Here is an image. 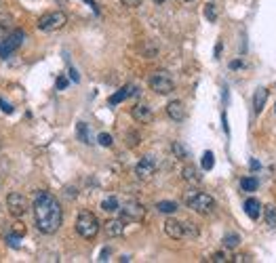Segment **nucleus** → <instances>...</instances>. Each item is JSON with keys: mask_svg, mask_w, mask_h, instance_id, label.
Returning <instances> with one entry per match:
<instances>
[{"mask_svg": "<svg viewBox=\"0 0 276 263\" xmlns=\"http://www.w3.org/2000/svg\"><path fill=\"white\" fill-rule=\"evenodd\" d=\"M34 219L36 227L42 234H55L64 223V211H61L59 200L49 192H36L34 196Z\"/></svg>", "mask_w": 276, "mask_h": 263, "instance_id": "1", "label": "nucleus"}, {"mask_svg": "<svg viewBox=\"0 0 276 263\" xmlns=\"http://www.w3.org/2000/svg\"><path fill=\"white\" fill-rule=\"evenodd\" d=\"M186 204H188V209H192L198 215H211L213 211H215V200H213L209 194L196 192V189L186 194Z\"/></svg>", "mask_w": 276, "mask_h": 263, "instance_id": "2", "label": "nucleus"}, {"mask_svg": "<svg viewBox=\"0 0 276 263\" xmlns=\"http://www.w3.org/2000/svg\"><path fill=\"white\" fill-rule=\"evenodd\" d=\"M76 232L80 234L84 240H93V238L97 236V232H99L97 217L93 213H89V211H82L80 215H78V219H76Z\"/></svg>", "mask_w": 276, "mask_h": 263, "instance_id": "3", "label": "nucleus"}, {"mask_svg": "<svg viewBox=\"0 0 276 263\" xmlns=\"http://www.w3.org/2000/svg\"><path fill=\"white\" fill-rule=\"evenodd\" d=\"M23 40H26L23 30H15L11 34H4L0 38V57H9L11 53H15L23 44Z\"/></svg>", "mask_w": 276, "mask_h": 263, "instance_id": "4", "label": "nucleus"}, {"mask_svg": "<svg viewBox=\"0 0 276 263\" xmlns=\"http://www.w3.org/2000/svg\"><path fill=\"white\" fill-rule=\"evenodd\" d=\"M150 89L156 91L158 95H169L173 93V89H175V82H173V78L167 74V72H156V74L150 76Z\"/></svg>", "mask_w": 276, "mask_h": 263, "instance_id": "5", "label": "nucleus"}, {"mask_svg": "<svg viewBox=\"0 0 276 263\" xmlns=\"http://www.w3.org/2000/svg\"><path fill=\"white\" fill-rule=\"evenodd\" d=\"M66 23H68L66 13L53 11V13H46V15H42V17L38 19V30L40 32H55V30L64 28Z\"/></svg>", "mask_w": 276, "mask_h": 263, "instance_id": "6", "label": "nucleus"}, {"mask_svg": "<svg viewBox=\"0 0 276 263\" xmlns=\"http://www.w3.org/2000/svg\"><path fill=\"white\" fill-rule=\"evenodd\" d=\"M6 209H9V213L13 215V217H23L28 211V200L26 196L19 194V192H11L9 196H6Z\"/></svg>", "mask_w": 276, "mask_h": 263, "instance_id": "7", "label": "nucleus"}, {"mask_svg": "<svg viewBox=\"0 0 276 263\" xmlns=\"http://www.w3.org/2000/svg\"><path fill=\"white\" fill-rule=\"evenodd\" d=\"M122 219L124 221H141L146 217V209H144V204H139L137 200H129V202H124L122 206Z\"/></svg>", "mask_w": 276, "mask_h": 263, "instance_id": "8", "label": "nucleus"}, {"mask_svg": "<svg viewBox=\"0 0 276 263\" xmlns=\"http://www.w3.org/2000/svg\"><path fill=\"white\" fill-rule=\"evenodd\" d=\"M154 173H156V162H154L152 156H144L135 166V175H137V179H141V181H148Z\"/></svg>", "mask_w": 276, "mask_h": 263, "instance_id": "9", "label": "nucleus"}, {"mask_svg": "<svg viewBox=\"0 0 276 263\" xmlns=\"http://www.w3.org/2000/svg\"><path fill=\"white\" fill-rule=\"evenodd\" d=\"M164 234L173 240H181L186 238V227H184V221H177V219H167L164 221Z\"/></svg>", "mask_w": 276, "mask_h": 263, "instance_id": "10", "label": "nucleus"}, {"mask_svg": "<svg viewBox=\"0 0 276 263\" xmlns=\"http://www.w3.org/2000/svg\"><path fill=\"white\" fill-rule=\"evenodd\" d=\"M133 95H137V86H133V84H127V86H122L120 91H116L112 97L108 99L110 106H118V103H122L124 99H129L133 97Z\"/></svg>", "mask_w": 276, "mask_h": 263, "instance_id": "11", "label": "nucleus"}, {"mask_svg": "<svg viewBox=\"0 0 276 263\" xmlns=\"http://www.w3.org/2000/svg\"><path fill=\"white\" fill-rule=\"evenodd\" d=\"M167 114H169V118L171 120H175V122H181L186 118V110H184V103L181 101H171L169 106H167Z\"/></svg>", "mask_w": 276, "mask_h": 263, "instance_id": "12", "label": "nucleus"}, {"mask_svg": "<svg viewBox=\"0 0 276 263\" xmlns=\"http://www.w3.org/2000/svg\"><path fill=\"white\" fill-rule=\"evenodd\" d=\"M104 229H106V234H108L110 238L122 236V232H124V219H108L106 225H104Z\"/></svg>", "mask_w": 276, "mask_h": 263, "instance_id": "13", "label": "nucleus"}, {"mask_svg": "<svg viewBox=\"0 0 276 263\" xmlns=\"http://www.w3.org/2000/svg\"><path fill=\"white\" fill-rule=\"evenodd\" d=\"M181 177H184V181L192 183V186H198V183L202 181V175L198 173V169H196L194 164H186L184 171H181Z\"/></svg>", "mask_w": 276, "mask_h": 263, "instance_id": "14", "label": "nucleus"}, {"mask_svg": "<svg viewBox=\"0 0 276 263\" xmlns=\"http://www.w3.org/2000/svg\"><path fill=\"white\" fill-rule=\"evenodd\" d=\"M133 118H135L137 122H152V118H154V114H152V110H150L148 106H144V103H139V106H135L133 108Z\"/></svg>", "mask_w": 276, "mask_h": 263, "instance_id": "15", "label": "nucleus"}, {"mask_svg": "<svg viewBox=\"0 0 276 263\" xmlns=\"http://www.w3.org/2000/svg\"><path fill=\"white\" fill-rule=\"evenodd\" d=\"M266 101H268V91L264 89V86H259V89L253 93V112L255 114H259V112L266 108Z\"/></svg>", "mask_w": 276, "mask_h": 263, "instance_id": "16", "label": "nucleus"}, {"mask_svg": "<svg viewBox=\"0 0 276 263\" xmlns=\"http://www.w3.org/2000/svg\"><path fill=\"white\" fill-rule=\"evenodd\" d=\"M76 135L78 139H80L82 143H86V146H93V135H91V129L86 122H78L76 124Z\"/></svg>", "mask_w": 276, "mask_h": 263, "instance_id": "17", "label": "nucleus"}, {"mask_svg": "<svg viewBox=\"0 0 276 263\" xmlns=\"http://www.w3.org/2000/svg\"><path fill=\"white\" fill-rule=\"evenodd\" d=\"M244 213H247L251 219H257L259 213H262V204H259V200H255V198H249V200L244 202Z\"/></svg>", "mask_w": 276, "mask_h": 263, "instance_id": "18", "label": "nucleus"}, {"mask_svg": "<svg viewBox=\"0 0 276 263\" xmlns=\"http://www.w3.org/2000/svg\"><path fill=\"white\" fill-rule=\"evenodd\" d=\"M156 209H158V213L173 215V213L177 211V202H173V200H160L158 204H156Z\"/></svg>", "mask_w": 276, "mask_h": 263, "instance_id": "19", "label": "nucleus"}, {"mask_svg": "<svg viewBox=\"0 0 276 263\" xmlns=\"http://www.w3.org/2000/svg\"><path fill=\"white\" fill-rule=\"evenodd\" d=\"M101 209H104L106 213H116L118 209H120V204H118L116 196H110V198H106V200L101 202Z\"/></svg>", "mask_w": 276, "mask_h": 263, "instance_id": "20", "label": "nucleus"}, {"mask_svg": "<svg viewBox=\"0 0 276 263\" xmlns=\"http://www.w3.org/2000/svg\"><path fill=\"white\" fill-rule=\"evenodd\" d=\"M257 179L255 177H244V179H240V188H242V192H255L257 189Z\"/></svg>", "mask_w": 276, "mask_h": 263, "instance_id": "21", "label": "nucleus"}, {"mask_svg": "<svg viewBox=\"0 0 276 263\" xmlns=\"http://www.w3.org/2000/svg\"><path fill=\"white\" fill-rule=\"evenodd\" d=\"M240 244V236L238 234H226L224 236V246H226V249H236V246H238Z\"/></svg>", "mask_w": 276, "mask_h": 263, "instance_id": "22", "label": "nucleus"}, {"mask_svg": "<svg viewBox=\"0 0 276 263\" xmlns=\"http://www.w3.org/2000/svg\"><path fill=\"white\" fill-rule=\"evenodd\" d=\"M266 225L276 229V206H266Z\"/></svg>", "mask_w": 276, "mask_h": 263, "instance_id": "23", "label": "nucleus"}, {"mask_svg": "<svg viewBox=\"0 0 276 263\" xmlns=\"http://www.w3.org/2000/svg\"><path fill=\"white\" fill-rule=\"evenodd\" d=\"M200 164H202V169H204V171H211L213 166H215V156H213V152H204Z\"/></svg>", "mask_w": 276, "mask_h": 263, "instance_id": "24", "label": "nucleus"}, {"mask_svg": "<svg viewBox=\"0 0 276 263\" xmlns=\"http://www.w3.org/2000/svg\"><path fill=\"white\" fill-rule=\"evenodd\" d=\"M204 17H207L209 21H217V6L213 2L204 4Z\"/></svg>", "mask_w": 276, "mask_h": 263, "instance_id": "25", "label": "nucleus"}, {"mask_svg": "<svg viewBox=\"0 0 276 263\" xmlns=\"http://www.w3.org/2000/svg\"><path fill=\"white\" fill-rule=\"evenodd\" d=\"M184 227H186V238H196L198 236V227L190 221H184Z\"/></svg>", "mask_w": 276, "mask_h": 263, "instance_id": "26", "label": "nucleus"}, {"mask_svg": "<svg viewBox=\"0 0 276 263\" xmlns=\"http://www.w3.org/2000/svg\"><path fill=\"white\" fill-rule=\"evenodd\" d=\"M97 141H99V146H104V148H110V146H112V143H114L112 135H108V133H99Z\"/></svg>", "mask_w": 276, "mask_h": 263, "instance_id": "27", "label": "nucleus"}, {"mask_svg": "<svg viewBox=\"0 0 276 263\" xmlns=\"http://www.w3.org/2000/svg\"><path fill=\"white\" fill-rule=\"evenodd\" d=\"M171 148H173V154H175L177 158H186V156H188V152H186V148L181 146L179 141H175V143H173Z\"/></svg>", "mask_w": 276, "mask_h": 263, "instance_id": "28", "label": "nucleus"}, {"mask_svg": "<svg viewBox=\"0 0 276 263\" xmlns=\"http://www.w3.org/2000/svg\"><path fill=\"white\" fill-rule=\"evenodd\" d=\"M19 240H21V236H17V234H9V238H6V242H9L11 246H15V249H17V246H19Z\"/></svg>", "mask_w": 276, "mask_h": 263, "instance_id": "29", "label": "nucleus"}, {"mask_svg": "<svg viewBox=\"0 0 276 263\" xmlns=\"http://www.w3.org/2000/svg\"><path fill=\"white\" fill-rule=\"evenodd\" d=\"M0 110H2L4 114H13V106H11V103H6L2 97H0Z\"/></svg>", "mask_w": 276, "mask_h": 263, "instance_id": "30", "label": "nucleus"}, {"mask_svg": "<svg viewBox=\"0 0 276 263\" xmlns=\"http://www.w3.org/2000/svg\"><path fill=\"white\" fill-rule=\"evenodd\" d=\"M120 2H122L124 6H129V9H135V6L141 4V0H120Z\"/></svg>", "mask_w": 276, "mask_h": 263, "instance_id": "31", "label": "nucleus"}, {"mask_svg": "<svg viewBox=\"0 0 276 263\" xmlns=\"http://www.w3.org/2000/svg\"><path fill=\"white\" fill-rule=\"evenodd\" d=\"M213 263H226L228 259H226V255L224 253H215V255H213V259H211Z\"/></svg>", "mask_w": 276, "mask_h": 263, "instance_id": "32", "label": "nucleus"}, {"mask_svg": "<svg viewBox=\"0 0 276 263\" xmlns=\"http://www.w3.org/2000/svg\"><path fill=\"white\" fill-rule=\"evenodd\" d=\"M66 86H68V78H66V76H59V78H57V89L64 91Z\"/></svg>", "mask_w": 276, "mask_h": 263, "instance_id": "33", "label": "nucleus"}, {"mask_svg": "<svg viewBox=\"0 0 276 263\" xmlns=\"http://www.w3.org/2000/svg\"><path fill=\"white\" fill-rule=\"evenodd\" d=\"M137 139H139V137H137V133H129V146H131V148H135L137 143H139Z\"/></svg>", "mask_w": 276, "mask_h": 263, "instance_id": "34", "label": "nucleus"}, {"mask_svg": "<svg viewBox=\"0 0 276 263\" xmlns=\"http://www.w3.org/2000/svg\"><path fill=\"white\" fill-rule=\"evenodd\" d=\"M70 78H72L74 82H78V80H80V76H78V72H76L74 68H70Z\"/></svg>", "mask_w": 276, "mask_h": 263, "instance_id": "35", "label": "nucleus"}, {"mask_svg": "<svg viewBox=\"0 0 276 263\" xmlns=\"http://www.w3.org/2000/svg\"><path fill=\"white\" fill-rule=\"evenodd\" d=\"M108 255H110V249H104L99 255V261H108Z\"/></svg>", "mask_w": 276, "mask_h": 263, "instance_id": "36", "label": "nucleus"}, {"mask_svg": "<svg viewBox=\"0 0 276 263\" xmlns=\"http://www.w3.org/2000/svg\"><path fill=\"white\" fill-rule=\"evenodd\" d=\"M222 122H224V131H226V133H230V126H228V118H226V114H222Z\"/></svg>", "mask_w": 276, "mask_h": 263, "instance_id": "37", "label": "nucleus"}, {"mask_svg": "<svg viewBox=\"0 0 276 263\" xmlns=\"http://www.w3.org/2000/svg\"><path fill=\"white\" fill-rule=\"evenodd\" d=\"M249 166H251L253 171H257V169H259V162H257V160H251V162H249Z\"/></svg>", "mask_w": 276, "mask_h": 263, "instance_id": "38", "label": "nucleus"}, {"mask_svg": "<svg viewBox=\"0 0 276 263\" xmlns=\"http://www.w3.org/2000/svg\"><path fill=\"white\" fill-rule=\"evenodd\" d=\"M240 66H242V63H240V61H232V63H230V68H232V70H238Z\"/></svg>", "mask_w": 276, "mask_h": 263, "instance_id": "39", "label": "nucleus"}, {"mask_svg": "<svg viewBox=\"0 0 276 263\" xmlns=\"http://www.w3.org/2000/svg\"><path fill=\"white\" fill-rule=\"evenodd\" d=\"M154 2H158V4H160V2H164V0H154Z\"/></svg>", "mask_w": 276, "mask_h": 263, "instance_id": "40", "label": "nucleus"}, {"mask_svg": "<svg viewBox=\"0 0 276 263\" xmlns=\"http://www.w3.org/2000/svg\"><path fill=\"white\" fill-rule=\"evenodd\" d=\"M184 2H192V0H184Z\"/></svg>", "mask_w": 276, "mask_h": 263, "instance_id": "41", "label": "nucleus"}, {"mask_svg": "<svg viewBox=\"0 0 276 263\" xmlns=\"http://www.w3.org/2000/svg\"><path fill=\"white\" fill-rule=\"evenodd\" d=\"M0 150H2V143H0Z\"/></svg>", "mask_w": 276, "mask_h": 263, "instance_id": "42", "label": "nucleus"}, {"mask_svg": "<svg viewBox=\"0 0 276 263\" xmlns=\"http://www.w3.org/2000/svg\"><path fill=\"white\" fill-rule=\"evenodd\" d=\"M274 112H276V106H274Z\"/></svg>", "mask_w": 276, "mask_h": 263, "instance_id": "43", "label": "nucleus"}]
</instances>
